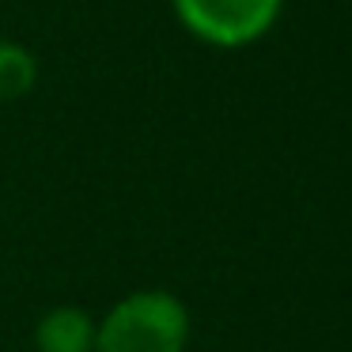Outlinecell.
<instances>
[{
  "mask_svg": "<svg viewBox=\"0 0 352 352\" xmlns=\"http://www.w3.org/2000/svg\"><path fill=\"white\" fill-rule=\"evenodd\" d=\"M190 311L163 288L118 299L95 329V352H186Z\"/></svg>",
  "mask_w": 352,
  "mask_h": 352,
  "instance_id": "1",
  "label": "cell"
},
{
  "mask_svg": "<svg viewBox=\"0 0 352 352\" xmlns=\"http://www.w3.org/2000/svg\"><path fill=\"white\" fill-rule=\"evenodd\" d=\"M284 0H175L178 19L193 38L220 50L258 42L276 23Z\"/></svg>",
  "mask_w": 352,
  "mask_h": 352,
  "instance_id": "2",
  "label": "cell"
},
{
  "mask_svg": "<svg viewBox=\"0 0 352 352\" xmlns=\"http://www.w3.org/2000/svg\"><path fill=\"white\" fill-rule=\"evenodd\" d=\"M95 329L99 322L84 307H50L34 326V349L38 352H95Z\"/></svg>",
  "mask_w": 352,
  "mask_h": 352,
  "instance_id": "3",
  "label": "cell"
},
{
  "mask_svg": "<svg viewBox=\"0 0 352 352\" xmlns=\"http://www.w3.org/2000/svg\"><path fill=\"white\" fill-rule=\"evenodd\" d=\"M38 84V61L27 46L19 42H0V102L23 99L31 95V87Z\"/></svg>",
  "mask_w": 352,
  "mask_h": 352,
  "instance_id": "4",
  "label": "cell"
}]
</instances>
